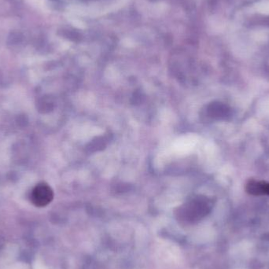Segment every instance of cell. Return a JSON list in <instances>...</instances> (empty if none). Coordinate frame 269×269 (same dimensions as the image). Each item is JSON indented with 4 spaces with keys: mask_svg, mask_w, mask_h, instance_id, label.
<instances>
[{
    "mask_svg": "<svg viewBox=\"0 0 269 269\" xmlns=\"http://www.w3.org/2000/svg\"><path fill=\"white\" fill-rule=\"evenodd\" d=\"M54 198V193L51 186L47 184L41 183L33 189L31 199L36 207H44L51 203Z\"/></svg>",
    "mask_w": 269,
    "mask_h": 269,
    "instance_id": "6da1fadb",
    "label": "cell"
},
{
    "mask_svg": "<svg viewBox=\"0 0 269 269\" xmlns=\"http://www.w3.org/2000/svg\"><path fill=\"white\" fill-rule=\"evenodd\" d=\"M247 192L253 195H269V183L250 180L247 184Z\"/></svg>",
    "mask_w": 269,
    "mask_h": 269,
    "instance_id": "7a4b0ae2",
    "label": "cell"
},
{
    "mask_svg": "<svg viewBox=\"0 0 269 269\" xmlns=\"http://www.w3.org/2000/svg\"><path fill=\"white\" fill-rule=\"evenodd\" d=\"M208 111L212 118H221L227 114L226 107L220 103H213L209 105Z\"/></svg>",
    "mask_w": 269,
    "mask_h": 269,
    "instance_id": "3957f363",
    "label": "cell"
},
{
    "mask_svg": "<svg viewBox=\"0 0 269 269\" xmlns=\"http://www.w3.org/2000/svg\"><path fill=\"white\" fill-rule=\"evenodd\" d=\"M257 9L259 13L262 14H266V15H269V2H261L259 4L257 5Z\"/></svg>",
    "mask_w": 269,
    "mask_h": 269,
    "instance_id": "277c9868",
    "label": "cell"
}]
</instances>
